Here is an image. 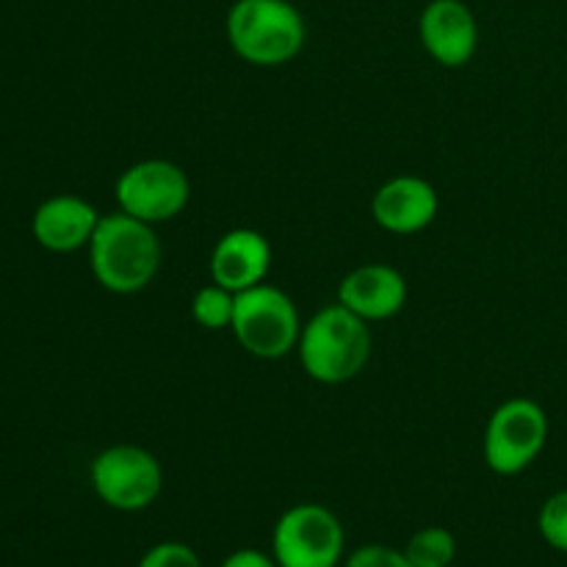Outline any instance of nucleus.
Masks as SVG:
<instances>
[{"label":"nucleus","mask_w":567,"mask_h":567,"mask_svg":"<svg viewBox=\"0 0 567 567\" xmlns=\"http://www.w3.org/2000/svg\"><path fill=\"white\" fill-rule=\"evenodd\" d=\"M86 249L94 280L105 291L120 297L144 291L155 280L164 260L155 227L122 210L100 216V225Z\"/></svg>","instance_id":"f257e3e1"},{"label":"nucleus","mask_w":567,"mask_h":567,"mask_svg":"<svg viewBox=\"0 0 567 567\" xmlns=\"http://www.w3.org/2000/svg\"><path fill=\"white\" fill-rule=\"evenodd\" d=\"M371 338L369 321L354 316L341 302L324 305L302 324L297 354L305 374L319 385H343L369 365Z\"/></svg>","instance_id":"f03ea898"},{"label":"nucleus","mask_w":567,"mask_h":567,"mask_svg":"<svg viewBox=\"0 0 567 567\" xmlns=\"http://www.w3.org/2000/svg\"><path fill=\"white\" fill-rule=\"evenodd\" d=\"M227 42L252 66H282L308 42L305 17L291 0H236L227 11Z\"/></svg>","instance_id":"7ed1b4c3"},{"label":"nucleus","mask_w":567,"mask_h":567,"mask_svg":"<svg viewBox=\"0 0 567 567\" xmlns=\"http://www.w3.org/2000/svg\"><path fill=\"white\" fill-rule=\"evenodd\" d=\"M230 332L247 354L258 360H280L293 352L302 336V319L282 288L260 282L236 293V316Z\"/></svg>","instance_id":"20e7f679"},{"label":"nucleus","mask_w":567,"mask_h":567,"mask_svg":"<svg viewBox=\"0 0 567 567\" xmlns=\"http://www.w3.org/2000/svg\"><path fill=\"white\" fill-rule=\"evenodd\" d=\"M548 415L535 399L515 396L493 410L485 426V463L498 476H518L535 463L548 443Z\"/></svg>","instance_id":"39448f33"},{"label":"nucleus","mask_w":567,"mask_h":567,"mask_svg":"<svg viewBox=\"0 0 567 567\" xmlns=\"http://www.w3.org/2000/svg\"><path fill=\"white\" fill-rule=\"evenodd\" d=\"M92 491L116 513H142L153 507L164 487V468L153 452L133 443L103 449L89 465Z\"/></svg>","instance_id":"423d86ee"},{"label":"nucleus","mask_w":567,"mask_h":567,"mask_svg":"<svg viewBox=\"0 0 567 567\" xmlns=\"http://www.w3.org/2000/svg\"><path fill=\"white\" fill-rule=\"evenodd\" d=\"M343 548V524L324 504H293L271 532V557L280 567H338Z\"/></svg>","instance_id":"0eeeda50"},{"label":"nucleus","mask_w":567,"mask_h":567,"mask_svg":"<svg viewBox=\"0 0 567 567\" xmlns=\"http://www.w3.org/2000/svg\"><path fill=\"white\" fill-rule=\"evenodd\" d=\"M114 194L122 214L155 227L186 210L192 199V181L175 161L147 158L131 164L116 177Z\"/></svg>","instance_id":"6e6552de"},{"label":"nucleus","mask_w":567,"mask_h":567,"mask_svg":"<svg viewBox=\"0 0 567 567\" xmlns=\"http://www.w3.org/2000/svg\"><path fill=\"white\" fill-rule=\"evenodd\" d=\"M419 37L435 64L457 70L480 50V22L463 0H430L419 17Z\"/></svg>","instance_id":"1a4fd4ad"},{"label":"nucleus","mask_w":567,"mask_h":567,"mask_svg":"<svg viewBox=\"0 0 567 567\" xmlns=\"http://www.w3.org/2000/svg\"><path fill=\"white\" fill-rule=\"evenodd\" d=\"M441 210V194L419 175H396L377 188L371 216L393 236H413L426 230Z\"/></svg>","instance_id":"9d476101"},{"label":"nucleus","mask_w":567,"mask_h":567,"mask_svg":"<svg viewBox=\"0 0 567 567\" xmlns=\"http://www.w3.org/2000/svg\"><path fill=\"white\" fill-rule=\"evenodd\" d=\"M97 225V208L78 194H53L31 216V233L37 244L55 255L89 247Z\"/></svg>","instance_id":"9b49d317"},{"label":"nucleus","mask_w":567,"mask_h":567,"mask_svg":"<svg viewBox=\"0 0 567 567\" xmlns=\"http://www.w3.org/2000/svg\"><path fill=\"white\" fill-rule=\"evenodd\" d=\"M338 302L363 321H388L408 305V280L396 266L363 264L338 286Z\"/></svg>","instance_id":"f8f14e48"},{"label":"nucleus","mask_w":567,"mask_h":567,"mask_svg":"<svg viewBox=\"0 0 567 567\" xmlns=\"http://www.w3.org/2000/svg\"><path fill=\"white\" fill-rule=\"evenodd\" d=\"M210 280L225 286L227 291L241 293L247 288L266 282L271 269V244L269 238L252 227H236L227 230L210 252Z\"/></svg>","instance_id":"ddd939ff"},{"label":"nucleus","mask_w":567,"mask_h":567,"mask_svg":"<svg viewBox=\"0 0 567 567\" xmlns=\"http://www.w3.org/2000/svg\"><path fill=\"white\" fill-rule=\"evenodd\" d=\"M413 567H449L457 557V537L443 526L419 529L402 548Z\"/></svg>","instance_id":"4468645a"},{"label":"nucleus","mask_w":567,"mask_h":567,"mask_svg":"<svg viewBox=\"0 0 567 567\" xmlns=\"http://www.w3.org/2000/svg\"><path fill=\"white\" fill-rule=\"evenodd\" d=\"M192 316L203 330H230L236 316V293L210 280V286H203L194 293Z\"/></svg>","instance_id":"2eb2a0df"},{"label":"nucleus","mask_w":567,"mask_h":567,"mask_svg":"<svg viewBox=\"0 0 567 567\" xmlns=\"http://www.w3.org/2000/svg\"><path fill=\"white\" fill-rule=\"evenodd\" d=\"M537 529L554 551L567 554V491L554 493L543 502L540 515H537Z\"/></svg>","instance_id":"dca6fc26"},{"label":"nucleus","mask_w":567,"mask_h":567,"mask_svg":"<svg viewBox=\"0 0 567 567\" xmlns=\"http://www.w3.org/2000/svg\"><path fill=\"white\" fill-rule=\"evenodd\" d=\"M136 567H203V563H199V554L186 543L164 540L147 548Z\"/></svg>","instance_id":"f3484780"},{"label":"nucleus","mask_w":567,"mask_h":567,"mask_svg":"<svg viewBox=\"0 0 567 567\" xmlns=\"http://www.w3.org/2000/svg\"><path fill=\"white\" fill-rule=\"evenodd\" d=\"M343 567H413L410 559L404 557V551H396L391 546H382V543H369V546L354 548L347 557Z\"/></svg>","instance_id":"a211bd4d"},{"label":"nucleus","mask_w":567,"mask_h":567,"mask_svg":"<svg viewBox=\"0 0 567 567\" xmlns=\"http://www.w3.org/2000/svg\"><path fill=\"white\" fill-rule=\"evenodd\" d=\"M221 567H280L275 557L258 551V548H238L221 563Z\"/></svg>","instance_id":"6ab92c4d"}]
</instances>
